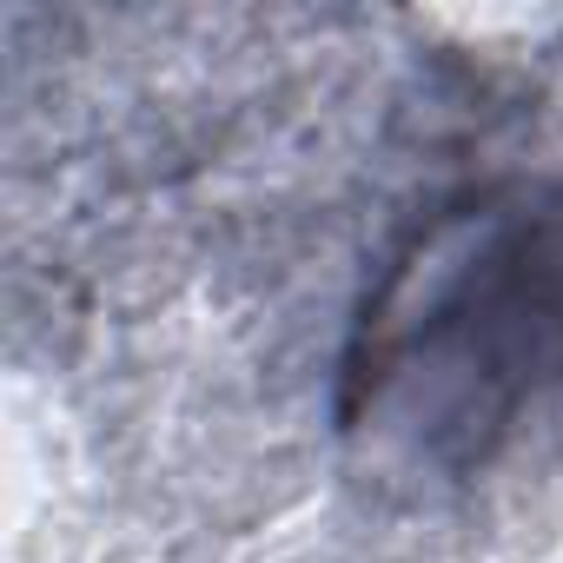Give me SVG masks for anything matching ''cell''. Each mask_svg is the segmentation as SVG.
<instances>
[{
	"instance_id": "obj_1",
	"label": "cell",
	"mask_w": 563,
	"mask_h": 563,
	"mask_svg": "<svg viewBox=\"0 0 563 563\" xmlns=\"http://www.w3.org/2000/svg\"><path fill=\"white\" fill-rule=\"evenodd\" d=\"M563 372V212L477 206L457 212L418 265L365 319L358 385L372 405L424 378L431 411L457 431L504 424V411Z\"/></svg>"
}]
</instances>
